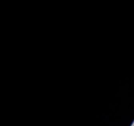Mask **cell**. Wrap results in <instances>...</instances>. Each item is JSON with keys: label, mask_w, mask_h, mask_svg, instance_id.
Segmentation results:
<instances>
[]
</instances>
